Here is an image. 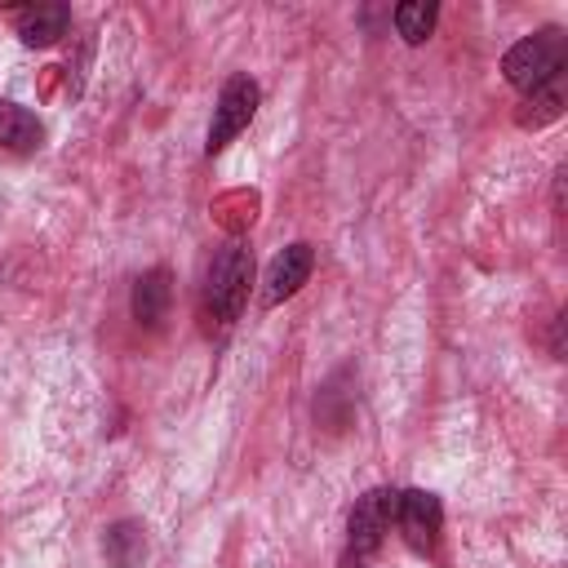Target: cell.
<instances>
[{
  "mask_svg": "<svg viewBox=\"0 0 568 568\" xmlns=\"http://www.w3.org/2000/svg\"><path fill=\"white\" fill-rule=\"evenodd\" d=\"M253 284V253L244 244H222L204 275V306L217 324H235Z\"/></svg>",
  "mask_w": 568,
  "mask_h": 568,
  "instance_id": "cell-1",
  "label": "cell"
},
{
  "mask_svg": "<svg viewBox=\"0 0 568 568\" xmlns=\"http://www.w3.org/2000/svg\"><path fill=\"white\" fill-rule=\"evenodd\" d=\"M559 67H564V31H555V27H546V31H537V36H524V40L510 44L506 58H501V75H506L515 89H524V93H532V89L559 80Z\"/></svg>",
  "mask_w": 568,
  "mask_h": 568,
  "instance_id": "cell-2",
  "label": "cell"
},
{
  "mask_svg": "<svg viewBox=\"0 0 568 568\" xmlns=\"http://www.w3.org/2000/svg\"><path fill=\"white\" fill-rule=\"evenodd\" d=\"M257 102H262L257 84H253L248 75H231V80L222 84V93H217V106H213V124H209V142H204V151L217 155L222 146H231V142L248 129V120L257 115Z\"/></svg>",
  "mask_w": 568,
  "mask_h": 568,
  "instance_id": "cell-3",
  "label": "cell"
},
{
  "mask_svg": "<svg viewBox=\"0 0 568 568\" xmlns=\"http://www.w3.org/2000/svg\"><path fill=\"white\" fill-rule=\"evenodd\" d=\"M395 524H399V532H404V541H408L413 550H435L439 528H444V506H439L435 493L408 488V493H399V501H395Z\"/></svg>",
  "mask_w": 568,
  "mask_h": 568,
  "instance_id": "cell-4",
  "label": "cell"
},
{
  "mask_svg": "<svg viewBox=\"0 0 568 568\" xmlns=\"http://www.w3.org/2000/svg\"><path fill=\"white\" fill-rule=\"evenodd\" d=\"M395 501H399V493H390V488H368V493L355 501L351 524H346L355 555H368V550L382 546V537H386V528H390V519H395Z\"/></svg>",
  "mask_w": 568,
  "mask_h": 568,
  "instance_id": "cell-5",
  "label": "cell"
},
{
  "mask_svg": "<svg viewBox=\"0 0 568 568\" xmlns=\"http://www.w3.org/2000/svg\"><path fill=\"white\" fill-rule=\"evenodd\" d=\"M311 266H315V253H311V244H288L275 262H271V271H266V306H280L284 297H293L306 280H311Z\"/></svg>",
  "mask_w": 568,
  "mask_h": 568,
  "instance_id": "cell-6",
  "label": "cell"
},
{
  "mask_svg": "<svg viewBox=\"0 0 568 568\" xmlns=\"http://www.w3.org/2000/svg\"><path fill=\"white\" fill-rule=\"evenodd\" d=\"M13 27H18V40L31 44V49H49L53 40L67 36L71 27V9L67 4H27L13 13Z\"/></svg>",
  "mask_w": 568,
  "mask_h": 568,
  "instance_id": "cell-7",
  "label": "cell"
},
{
  "mask_svg": "<svg viewBox=\"0 0 568 568\" xmlns=\"http://www.w3.org/2000/svg\"><path fill=\"white\" fill-rule=\"evenodd\" d=\"M169 297H173V284H169V271L164 266L138 275V284H133V320L146 324V328H155L169 315Z\"/></svg>",
  "mask_w": 568,
  "mask_h": 568,
  "instance_id": "cell-8",
  "label": "cell"
},
{
  "mask_svg": "<svg viewBox=\"0 0 568 568\" xmlns=\"http://www.w3.org/2000/svg\"><path fill=\"white\" fill-rule=\"evenodd\" d=\"M102 555L111 568H142L146 559V532L138 519H115L106 532H102Z\"/></svg>",
  "mask_w": 568,
  "mask_h": 568,
  "instance_id": "cell-9",
  "label": "cell"
},
{
  "mask_svg": "<svg viewBox=\"0 0 568 568\" xmlns=\"http://www.w3.org/2000/svg\"><path fill=\"white\" fill-rule=\"evenodd\" d=\"M44 142V129L40 120L18 106V102H0V151H13V155H27Z\"/></svg>",
  "mask_w": 568,
  "mask_h": 568,
  "instance_id": "cell-10",
  "label": "cell"
},
{
  "mask_svg": "<svg viewBox=\"0 0 568 568\" xmlns=\"http://www.w3.org/2000/svg\"><path fill=\"white\" fill-rule=\"evenodd\" d=\"M435 18H439V9H435L430 0L395 4V31L404 36V44H422V40L435 31Z\"/></svg>",
  "mask_w": 568,
  "mask_h": 568,
  "instance_id": "cell-11",
  "label": "cell"
},
{
  "mask_svg": "<svg viewBox=\"0 0 568 568\" xmlns=\"http://www.w3.org/2000/svg\"><path fill=\"white\" fill-rule=\"evenodd\" d=\"M559 102H564V89H559V80H550V84H541V89H532L528 93V111H519V124H546V120H555L559 115Z\"/></svg>",
  "mask_w": 568,
  "mask_h": 568,
  "instance_id": "cell-12",
  "label": "cell"
},
{
  "mask_svg": "<svg viewBox=\"0 0 568 568\" xmlns=\"http://www.w3.org/2000/svg\"><path fill=\"white\" fill-rule=\"evenodd\" d=\"M346 568H364V564H359V559H351V564H346Z\"/></svg>",
  "mask_w": 568,
  "mask_h": 568,
  "instance_id": "cell-13",
  "label": "cell"
}]
</instances>
